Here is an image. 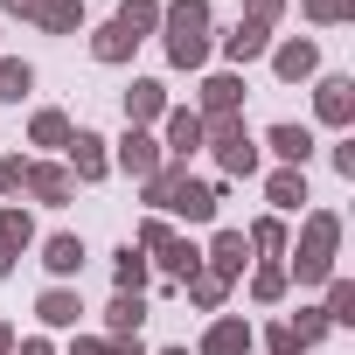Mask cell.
I'll use <instances>...</instances> for the list:
<instances>
[{
    "instance_id": "cell-1",
    "label": "cell",
    "mask_w": 355,
    "mask_h": 355,
    "mask_svg": "<svg viewBox=\"0 0 355 355\" xmlns=\"http://www.w3.org/2000/svg\"><path fill=\"white\" fill-rule=\"evenodd\" d=\"M160 42H167V63L174 70H202L209 63V0H167L160 8Z\"/></svg>"
},
{
    "instance_id": "cell-2",
    "label": "cell",
    "mask_w": 355,
    "mask_h": 355,
    "mask_svg": "<svg viewBox=\"0 0 355 355\" xmlns=\"http://www.w3.org/2000/svg\"><path fill=\"white\" fill-rule=\"evenodd\" d=\"M334 244H341V216H334V209H313L306 230H300V244H293V258H286V279L327 286V279H334Z\"/></svg>"
},
{
    "instance_id": "cell-3",
    "label": "cell",
    "mask_w": 355,
    "mask_h": 355,
    "mask_svg": "<svg viewBox=\"0 0 355 355\" xmlns=\"http://www.w3.org/2000/svg\"><path fill=\"white\" fill-rule=\"evenodd\" d=\"M132 244H139V251H146V265H160L167 279H196V272H202V251H196L189 237H174V230H167V216H146Z\"/></svg>"
},
{
    "instance_id": "cell-4",
    "label": "cell",
    "mask_w": 355,
    "mask_h": 355,
    "mask_svg": "<svg viewBox=\"0 0 355 355\" xmlns=\"http://www.w3.org/2000/svg\"><path fill=\"white\" fill-rule=\"evenodd\" d=\"M202 146H216V167L223 174H258V139L244 132V119H209L202 125Z\"/></svg>"
},
{
    "instance_id": "cell-5",
    "label": "cell",
    "mask_w": 355,
    "mask_h": 355,
    "mask_svg": "<svg viewBox=\"0 0 355 355\" xmlns=\"http://www.w3.org/2000/svg\"><path fill=\"white\" fill-rule=\"evenodd\" d=\"M237 105H244V77H237V70L202 77V105H196V119H202V125H209V119H237Z\"/></svg>"
},
{
    "instance_id": "cell-6",
    "label": "cell",
    "mask_w": 355,
    "mask_h": 355,
    "mask_svg": "<svg viewBox=\"0 0 355 355\" xmlns=\"http://www.w3.org/2000/svg\"><path fill=\"white\" fill-rule=\"evenodd\" d=\"M313 112H320V125H355V77H320L313 84Z\"/></svg>"
},
{
    "instance_id": "cell-7",
    "label": "cell",
    "mask_w": 355,
    "mask_h": 355,
    "mask_svg": "<svg viewBox=\"0 0 355 355\" xmlns=\"http://www.w3.org/2000/svg\"><path fill=\"white\" fill-rule=\"evenodd\" d=\"M63 153H70V182H105V174H112L105 139H98V132H84V125L70 132V146H63Z\"/></svg>"
},
{
    "instance_id": "cell-8",
    "label": "cell",
    "mask_w": 355,
    "mask_h": 355,
    "mask_svg": "<svg viewBox=\"0 0 355 355\" xmlns=\"http://www.w3.org/2000/svg\"><path fill=\"white\" fill-rule=\"evenodd\" d=\"M251 341H258V334H251V320H244V313H216L196 355H251Z\"/></svg>"
},
{
    "instance_id": "cell-9",
    "label": "cell",
    "mask_w": 355,
    "mask_h": 355,
    "mask_svg": "<svg viewBox=\"0 0 355 355\" xmlns=\"http://www.w3.org/2000/svg\"><path fill=\"white\" fill-rule=\"evenodd\" d=\"M21 196H35V202L63 209V202L77 196V182H70V167H49V160H28V189H21Z\"/></svg>"
},
{
    "instance_id": "cell-10",
    "label": "cell",
    "mask_w": 355,
    "mask_h": 355,
    "mask_svg": "<svg viewBox=\"0 0 355 355\" xmlns=\"http://www.w3.org/2000/svg\"><path fill=\"white\" fill-rule=\"evenodd\" d=\"M272 70H279L286 84H306V77L320 70V42H306V35H293V42H279V49H272Z\"/></svg>"
},
{
    "instance_id": "cell-11",
    "label": "cell",
    "mask_w": 355,
    "mask_h": 355,
    "mask_svg": "<svg viewBox=\"0 0 355 355\" xmlns=\"http://www.w3.org/2000/svg\"><path fill=\"white\" fill-rule=\"evenodd\" d=\"M167 216H182V223H216V189H209V182H196V174H189V182L174 189Z\"/></svg>"
},
{
    "instance_id": "cell-12",
    "label": "cell",
    "mask_w": 355,
    "mask_h": 355,
    "mask_svg": "<svg viewBox=\"0 0 355 355\" xmlns=\"http://www.w3.org/2000/svg\"><path fill=\"white\" fill-rule=\"evenodd\" d=\"M160 160H167V153H160V139H153V132H139V125H125V139H119V167L146 182V174H153Z\"/></svg>"
},
{
    "instance_id": "cell-13",
    "label": "cell",
    "mask_w": 355,
    "mask_h": 355,
    "mask_svg": "<svg viewBox=\"0 0 355 355\" xmlns=\"http://www.w3.org/2000/svg\"><path fill=\"white\" fill-rule=\"evenodd\" d=\"M153 119H167V91L153 84V77H132V91H125V125H153Z\"/></svg>"
},
{
    "instance_id": "cell-14",
    "label": "cell",
    "mask_w": 355,
    "mask_h": 355,
    "mask_svg": "<svg viewBox=\"0 0 355 355\" xmlns=\"http://www.w3.org/2000/svg\"><path fill=\"white\" fill-rule=\"evenodd\" d=\"M42 265H49V279H56V286H63V279H77V272H84V237H70V230L42 237Z\"/></svg>"
},
{
    "instance_id": "cell-15",
    "label": "cell",
    "mask_w": 355,
    "mask_h": 355,
    "mask_svg": "<svg viewBox=\"0 0 355 355\" xmlns=\"http://www.w3.org/2000/svg\"><path fill=\"white\" fill-rule=\"evenodd\" d=\"M244 265H251L244 230H216V244H209V265H202V272H216V279H244Z\"/></svg>"
},
{
    "instance_id": "cell-16",
    "label": "cell",
    "mask_w": 355,
    "mask_h": 355,
    "mask_svg": "<svg viewBox=\"0 0 355 355\" xmlns=\"http://www.w3.org/2000/svg\"><path fill=\"white\" fill-rule=\"evenodd\" d=\"M265 146H272L286 167H306V160H313V132H306V125H293V119H286V125H272V132H265Z\"/></svg>"
},
{
    "instance_id": "cell-17",
    "label": "cell",
    "mask_w": 355,
    "mask_h": 355,
    "mask_svg": "<svg viewBox=\"0 0 355 355\" xmlns=\"http://www.w3.org/2000/svg\"><path fill=\"white\" fill-rule=\"evenodd\" d=\"M196 146H202V119H196V112H167V146H160V153L189 167V153H196Z\"/></svg>"
},
{
    "instance_id": "cell-18",
    "label": "cell",
    "mask_w": 355,
    "mask_h": 355,
    "mask_svg": "<svg viewBox=\"0 0 355 355\" xmlns=\"http://www.w3.org/2000/svg\"><path fill=\"white\" fill-rule=\"evenodd\" d=\"M265 202H272L279 216H293V209L306 202V167H279L272 182H265Z\"/></svg>"
},
{
    "instance_id": "cell-19",
    "label": "cell",
    "mask_w": 355,
    "mask_h": 355,
    "mask_svg": "<svg viewBox=\"0 0 355 355\" xmlns=\"http://www.w3.org/2000/svg\"><path fill=\"white\" fill-rule=\"evenodd\" d=\"M139 320H146V293H112V306H105V327H112V341L139 334Z\"/></svg>"
},
{
    "instance_id": "cell-20",
    "label": "cell",
    "mask_w": 355,
    "mask_h": 355,
    "mask_svg": "<svg viewBox=\"0 0 355 355\" xmlns=\"http://www.w3.org/2000/svg\"><path fill=\"white\" fill-rule=\"evenodd\" d=\"M265 49H272V35H265L258 21H237V28L223 35V56H230V63H258Z\"/></svg>"
},
{
    "instance_id": "cell-21",
    "label": "cell",
    "mask_w": 355,
    "mask_h": 355,
    "mask_svg": "<svg viewBox=\"0 0 355 355\" xmlns=\"http://www.w3.org/2000/svg\"><path fill=\"white\" fill-rule=\"evenodd\" d=\"M146 272H153V265H146L139 244H119V251H112V279H119V293H146Z\"/></svg>"
},
{
    "instance_id": "cell-22",
    "label": "cell",
    "mask_w": 355,
    "mask_h": 355,
    "mask_svg": "<svg viewBox=\"0 0 355 355\" xmlns=\"http://www.w3.org/2000/svg\"><path fill=\"white\" fill-rule=\"evenodd\" d=\"M35 313H42V327H77V313H84V306H77V293H70V286H49V293L35 300Z\"/></svg>"
},
{
    "instance_id": "cell-23",
    "label": "cell",
    "mask_w": 355,
    "mask_h": 355,
    "mask_svg": "<svg viewBox=\"0 0 355 355\" xmlns=\"http://www.w3.org/2000/svg\"><path fill=\"white\" fill-rule=\"evenodd\" d=\"M28 91H35V70L21 56H0V105H21Z\"/></svg>"
},
{
    "instance_id": "cell-24",
    "label": "cell",
    "mask_w": 355,
    "mask_h": 355,
    "mask_svg": "<svg viewBox=\"0 0 355 355\" xmlns=\"http://www.w3.org/2000/svg\"><path fill=\"white\" fill-rule=\"evenodd\" d=\"M119 28L139 42V35H153L160 28V0H119Z\"/></svg>"
},
{
    "instance_id": "cell-25",
    "label": "cell",
    "mask_w": 355,
    "mask_h": 355,
    "mask_svg": "<svg viewBox=\"0 0 355 355\" xmlns=\"http://www.w3.org/2000/svg\"><path fill=\"white\" fill-rule=\"evenodd\" d=\"M132 49H139V42H132V35H125V28H119V21H105V28H98V35H91V56H98V63H125V56H132Z\"/></svg>"
},
{
    "instance_id": "cell-26",
    "label": "cell",
    "mask_w": 355,
    "mask_h": 355,
    "mask_svg": "<svg viewBox=\"0 0 355 355\" xmlns=\"http://www.w3.org/2000/svg\"><path fill=\"white\" fill-rule=\"evenodd\" d=\"M70 132H77L70 112H35V119H28V139H35V146H70Z\"/></svg>"
},
{
    "instance_id": "cell-27",
    "label": "cell",
    "mask_w": 355,
    "mask_h": 355,
    "mask_svg": "<svg viewBox=\"0 0 355 355\" xmlns=\"http://www.w3.org/2000/svg\"><path fill=\"white\" fill-rule=\"evenodd\" d=\"M320 313H327V327H355V286L348 279H327V306Z\"/></svg>"
},
{
    "instance_id": "cell-28",
    "label": "cell",
    "mask_w": 355,
    "mask_h": 355,
    "mask_svg": "<svg viewBox=\"0 0 355 355\" xmlns=\"http://www.w3.org/2000/svg\"><path fill=\"white\" fill-rule=\"evenodd\" d=\"M244 244H251V251H272V258H286V223H279V216H258V223L244 230Z\"/></svg>"
},
{
    "instance_id": "cell-29",
    "label": "cell",
    "mask_w": 355,
    "mask_h": 355,
    "mask_svg": "<svg viewBox=\"0 0 355 355\" xmlns=\"http://www.w3.org/2000/svg\"><path fill=\"white\" fill-rule=\"evenodd\" d=\"M286 286H293V279H286V265H258V272H251V300H258V306L286 300Z\"/></svg>"
},
{
    "instance_id": "cell-30",
    "label": "cell",
    "mask_w": 355,
    "mask_h": 355,
    "mask_svg": "<svg viewBox=\"0 0 355 355\" xmlns=\"http://www.w3.org/2000/svg\"><path fill=\"white\" fill-rule=\"evenodd\" d=\"M182 286H189V300H196L202 313H216L223 293H230V279H216V272H196V279H182Z\"/></svg>"
},
{
    "instance_id": "cell-31",
    "label": "cell",
    "mask_w": 355,
    "mask_h": 355,
    "mask_svg": "<svg viewBox=\"0 0 355 355\" xmlns=\"http://www.w3.org/2000/svg\"><path fill=\"white\" fill-rule=\"evenodd\" d=\"M42 28H49V35H77V28H84V0H49Z\"/></svg>"
},
{
    "instance_id": "cell-32",
    "label": "cell",
    "mask_w": 355,
    "mask_h": 355,
    "mask_svg": "<svg viewBox=\"0 0 355 355\" xmlns=\"http://www.w3.org/2000/svg\"><path fill=\"white\" fill-rule=\"evenodd\" d=\"M286 334H293V341H300V348H313V341H320V334H327V313H320V306H300V313H293V320H286Z\"/></svg>"
},
{
    "instance_id": "cell-33",
    "label": "cell",
    "mask_w": 355,
    "mask_h": 355,
    "mask_svg": "<svg viewBox=\"0 0 355 355\" xmlns=\"http://www.w3.org/2000/svg\"><path fill=\"white\" fill-rule=\"evenodd\" d=\"M70 355H146V348H139V334H125V341H112V334H105V341L77 334V341H70Z\"/></svg>"
},
{
    "instance_id": "cell-34",
    "label": "cell",
    "mask_w": 355,
    "mask_h": 355,
    "mask_svg": "<svg viewBox=\"0 0 355 355\" xmlns=\"http://www.w3.org/2000/svg\"><path fill=\"white\" fill-rule=\"evenodd\" d=\"M0 237H8L15 251H28V244H35V223H28V209H15V202L0 209Z\"/></svg>"
},
{
    "instance_id": "cell-35",
    "label": "cell",
    "mask_w": 355,
    "mask_h": 355,
    "mask_svg": "<svg viewBox=\"0 0 355 355\" xmlns=\"http://www.w3.org/2000/svg\"><path fill=\"white\" fill-rule=\"evenodd\" d=\"M348 15H355V0H306V21H320V28H334Z\"/></svg>"
},
{
    "instance_id": "cell-36",
    "label": "cell",
    "mask_w": 355,
    "mask_h": 355,
    "mask_svg": "<svg viewBox=\"0 0 355 355\" xmlns=\"http://www.w3.org/2000/svg\"><path fill=\"white\" fill-rule=\"evenodd\" d=\"M21 189H28V160L8 153V160H0V196H21Z\"/></svg>"
},
{
    "instance_id": "cell-37",
    "label": "cell",
    "mask_w": 355,
    "mask_h": 355,
    "mask_svg": "<svg viewBox=\"0 0 355 355\" xmlns=\"http://www.w3.org/2000/svg\"><path fill=\"white\" fill-rule=\"evenodd\" d=\"M265 355H300V341L286 334V320H272V327H265Z\"/></svg>"
},
{
    "instance_id": "cell-38",
    "label": "cell",
    "mask_w": 355,
    "mask_h": 355,
    "mask_svg": "<svg viewBox=\"0 0 355 355\" xmlns=\"http://www.w3.org/2000/svg\"><path fill=\"white\" fill-rule=\"evenodd\" d=\"M0 8L21 15V21H42V15H49V0H0Z\"/></svg>"
},
{
    "instance_id": "cell-39",
    "label": "cell",
    "mask_w": 355,
    "mask_h": 355,
    "mask_svg": "<svg viewBox=\"0 0 355 355\" xmlns=\"http://www.w3.org/2000/svg\"><path fill=\"white\" fill-rule=\"evenodd\" d=\"M279 15H286V0H251V21H258V28H272Z\"/></svg>"
},
{
    "instance_id": "cell-40",
    "label": "cell",
    "mask_w": 355,
    "mask_h": 355,
    "mask_svg": "<svg viewBox=\"0 0 355 355\" xmlns=\"http://www.w3.org/2000/svg\"><path fill=\"white\" fill-rule=\"evenodd\" d=\"M334 174H348V182H355V139H341V146H334Z\"/></svg>"
},
{
    "instance_id": "cell-41",
    "label": "cell",
    "mask_w": 355,
    "mask_h": 355,
    "mask_svg": "<svg viewBox=\"0 0 355 355\" xmlns=\"http://www.w3.org/2000/svg\"><path fill=\"white\" fill-rule=\"evenodd\" d=\"M15 258H21V251H15L8 237H0V279H8V272H15Z\"/></svg>"
},
{
    "instance_id": "cell-42",
    "label": "cell",
    "mask_w": 355,
    "mask_h": 355,
    "mask_svg": "<svg viewBox=\"0 0 355 355\" xmlns=\"http://www.w3.org/2000/svg\"><path fill=\"white\" fill-rule=\"evenodd\" d=\"M21 355H56V348H49L42 334H28V341H21Z\"/></svg>"
},
{
    "instance_id": "cell-43",
    "label": "cell",
    "mask_w": 355,
    "mask_h": 355,
    "mask_svg": "<svg viewBox=\"0 0 355 355\" xmlns=\"http://www.w3.org/2000/svg\"><path fill=\"white\" fill-rule=\"evenodd\" d=\"M8 348H15V327H8V320H0V355H8Z\"/></svg>"
},
{
    "instance_id": "cell-44",
    "label": "cell",
    "mask_w": 355,
    "mask_h": 355,
    "mask_svg": "<svg viewBox=\"0 0 355 355\" xmlns=\"http://www.w3.org/2000/svg\"><path fill=\"white\" fill-rule=\"evenodd\" d=\"M160 355H189V348H160Z\"/></svg>"
}]
</instances>
